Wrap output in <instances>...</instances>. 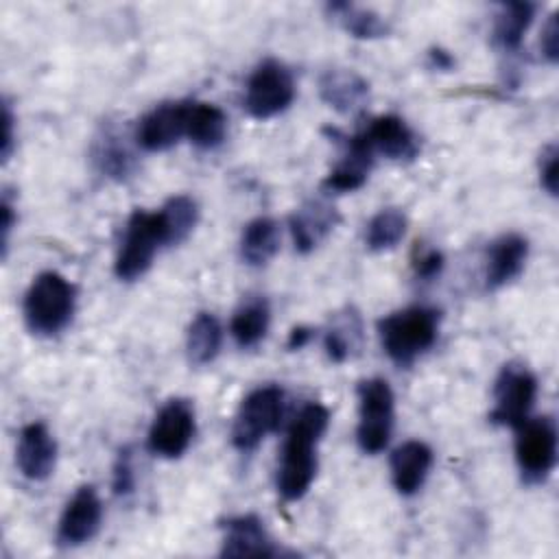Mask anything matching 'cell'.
<instances>
[{
	"instance_id": "obj_19",
	"label": "cell",
	"mask_w": 559,
	"mask_h": 559,
	"mask_svg": "<svg viewBox=\"0 0 559 559\" xmlns=\"http://www.w3.org/2000/svg\"><path fill=\"white\" fill-rule=\"evenodd\" d=\"M373 162H376V155L358 133L345 138V153L336 162V166L325 175L321 183L323 190L330 194L358 190L367 181Z\"/></svg>"
},
{
	"instance_id": "obj_21",
	"label": "cell",
	"mask_w": 559,
	"mask_h": 559,
	"mask_svg": "<svg viewBox=\"0 0 559 559\" xmlns=\"http://www.w3.org/2000/svg\"><path fill=\"white\" fill-rule=\"evenodd\" d=\"M391 480L397 493L413 496L421 489L432 467V450L428 443L411 439L391 454Z\"/></svg>"
},
{
	"instance_id": "obj_29",
	"label": "cell",
	"mask_w": 559,
	"mask_h": 559,
	"mask_svg": "<svg viewBox=\"0 0 559 559\" xmlns=\"http://www.w3.org/2000/svg\"><path fill=\"white\" fill-rule=\"evenodd\" d=\"M159 214L164 221L168 247H173L183 242L192 234L199 221V205L188 194H175L159 207Z\"/></svg>"
},
{
	"instance_id": "obj_15",
	"label": "cell",
	"mask_w": 559,
	"mask_h": 559,
	"mask_svg": "<svg viewBox=\"0 0 559 559\" xmlns=\"http://www.w3.org/2000/svg\"><path fill=\"white\" fill-rule=\"evenodd\" d=\"M15 463L24 478L41 483L46 480L57 465V441L50 435L48 426L41 421H31L20 430Z\"/></svg>"
},
{
	"instance_id": "obj_23",
	"label": "cell",
	"mask_w": 559,
	"mask_h": 559,
	"mask_svg": "<svg viewBox=\"0 0 559 559\" xmlns=\"http://www.w3.org/2000/svg\"><path fill=\"white\" fill-rule=\"evenodd\" d=\"M269 325H271V306L266 297L253 295V297H247L234 310L229 321V332L238 347L249 349L262 343V338L269 332Z\"/></svg>"
},
{
	"instance_id": "obj_33",
	"label": "cell",
	"mask_w": 559,
	"mask_h": 559,
	"mask_svg": "<svg viewBox=\"0 0 559 559\" xmlns=\"http://www.w3.org/2000/svg\"><path fill=\"white\" fill-rule=\"evenodd\" d=\"M557 157L559 153L555 144L544 146L539 153V183L550 197H557V170H559Z\"/></svg>"
},
{
	"instance_id": "obj_4",
	"label": "cell",
	"mask_w": 559,
	"mask_h": 559,
	"mask_svg": "<svg viewBox=\"0 0 559 559\" xmlns=\"http://www.w3.org/2000/svg\"><path fill=\"white\" fill-rule=\"evenodd\" d=\"M162 247H168V240L159 210H135L124 225L120 249L114 262L118 280L133 282L142 277L151 269L155 253Z\"/></svg>"
},
{
	"instance_id": "obj_26",
	"label": "cell",
	"mask_w": 559,
	"mask_h": 559,
	"mask_svg": "<svg viewBox=\"0 0 559 559\" xmlns=\"http://www.w3.org/2000/svg\"><path fill=\"white\" fill-rule=\"evenodd\" d=\"M362 345V321L354 308L336 312L323 334V347L332 362H345L358 354Z\"/></svg>"
},
{
	"instance_id": "obj_35",
	"label": "cell",
	"mask_w": 559,
	"mask_h": 559,
	"mask_svg": "<svg viewBox=\"0 0 559 559\" xmlns=\"http://www.w3.org/2000/svg\"><path fill=\"white\" fill-rule=\"evenodd\" d=\"M13 111H11V103L4 100L2 103V127H4V133H2V162H7L11 157V151H13Z\"/></svg>"
},
{
	"instance_id": "obj_27",
	"label": "cell",
	"mask_w": 559,
	"mask_h": 559,
	"mask_svg": "<svg viewBox=\"0 0 559 559\" xmlns=\"http://www.w3.org/2000/svg\"><path fill=\"white\" fill-rule=\"evenodd\" d=\"M223 345V328L212 312H199L186 334V354L192 365L212 362Z\"/></svg>"
},
{
	"instance_id": "obj_14",
	"label": "cell",
	"mask_w": 559,
	"mask_h": 559,
	"mask_svg": "<svg viewBox=\"0 0 559 559\" xmlns=\"http://www.w3.org/2000/svg\"><path fill=\"white\" fill-rule=\"evenodd\" d=\"M223 557H277L282 550L271 539L264 522L253 515H231L223 524Z\"/></svg>"
},
{
	"instance_id": "obj_20",
	"label": "cell",
	"mask_w": 559,
	"mask_h": 559,
	"mask_svg": "<svg viewBox=\"0 0 559 559\" xmlns=\"http://www.w3.org/2000/svg\"><path fill=\"white\" fill-rule=\"evenodd\" d=\"M319 96L338 114H356L367 105L369 83L354 70L330 68L319 76Z\"/></svg>"
},
{
	"instance_id": "obj_2",
	"label": "cell",
	"mask_w": 559,
	"mask_h": 559,
	"mask_svg": "<svg viewBox=\"0 0 559 559\" xmlns=\"http://www.w3.org/2000/svg\"><path fill=\"white\" fill-rule=\"evenodd\" d=\"M441 312L430 306H408L378 321L384 354L397 365L408 367L426 354L439 336Z\"/></svg>"
},
{
	"instance_id": "obj_36",
	"label": "cell",
	"mask_w": 559,
	"mask_h": 559,
	"mask_svg": "<svg viewBox=\"0 0 559 559\" xmlns=\"http://www.w3.org/2000/svg\"><path fill=\"white\" fill-rule=\"evenodd\" d=\"M0 214H2V223H0V231H2V258H7V249H9V236L15 223L13 216V205L9 201V194H2V203H0Z\"/></svg>"
},
{
	"instance_id": "obj_8",
	"label": "cell",
	"mask_w": 559,
	"mask_h": 559,
	"mask_svg": "<svg viewBox=\"0 0 559 559\" xmlns=\"http://www.w3.org/2000/svg\"><path fill=\"white\" fill-rule=\"evenodd\" d=\"M295 81L290 70L277 59L260 61L245 85V109L258 120L273 118L290 107Z\"/></svg>"
},
{
	"instance_id": "obj_34",
	"label": "cell",
	"mask_w": 559,
	"mask_h": 559,
	"mask_svg": "<svg viewBox=\"0 0 559 559\" xmlns=\"http://www.w3.org/2000/svg\"><path fill=\"white\" fill-rule=\"evenodd\" d=\"M539 48H542V55H544V59L548 63H557V59H559V22H557V11L550 13V17L546 20V24L542 28Z\"/></svg>"
},
{
	"instance_id": "obj_30",
	"label": "cell",
	"mask_w": 559,
	"mask_h": 559,
	"mask_svg": "<svg viewBox=\"0 0 559 559\" xmlns=\"http://www.w3.org/2000/svg\"><path fill=\"white\" fill-rule=\"evenodd\" d=\"M406 214L397 207H384L371 216L365 229V245L369 251L393 249L406 234Z\"/></svg>"
},
{
	"instance_id": "obj_28",
	"label": "cell",
	"mask_w": 559,
	"mask_h": 559,
	"mask_svg": "<svg viewBox=\"0 0 559 559\" xmlns=\"http://www.w3.org/2000/svg\"><path fill=\"white\" fill-rule=\"evenodd\" d=\"M328 13L356 39H378L386 37L391 31L380 13L352 2H330Z\"/></svg>"
},
{
	"instance_id": "obj_9",
	"label": "cell",
	"mask_w": 559,
	"mask_h": 559,
	"mask_svg": "<svg viewBox=\"0 0 559 559\" xmlns=\"http://www.w3.org/2000/svg\"><path fill=\"white\" fill-rule=\"evenodd\" d=\"M537 378L522 362H507L493 382V408L489 421L496 426H520L533 411Z\"/></svg>"
},
{
	"instance_id": "obj_17",
	"label": "cell",
	"mask_w": 559,
	"mask_h": 559,
	"mask_svg": "<svg viewBox=\"0 0 559 559\" xmlns=\"http://www.w3.org/2000/svg\"><path fill=\"white\" fill-rule=\"evenodd\" d=\"M338 221L341 216L334 205L319 199L306 201L301 207L293 212L288 221L295 251L299 253L314 251L328 238V234L338 225Z\"/></svg>"
},
{
	"instance_id": "obj_24",
	"label": "cell",
	"mask_w": 559,
	"mask_h": 559,
	"mask_svg": "<svg viewBox=\"0 0 559 559\" xmlns=\"http://www.w3.org/2000/svg\"><path fill=\"white\" fill-rule=\"evenodd\" d=\"M535 4L533 2H504L498 7L491 26V41L502 52H515L533 24Z\"/></svg>"
},
{
	"instance_id": "obj_5",
	"label": "cell",
	"mask_w": 559,
	"mask_h": 559,
	"mask_svg": "<svg viewBox=\"0 0 559 559\" xmlns=\"http://www.w3.org/2000/svg\"><path fill=\"white\" fill-rule=\"evenodd\" d=\"M395 397L384 378H369L358 384L356 441L365 454L382 452L393 432Z\"/></svg>"
},
{
	"instance_id": "obj_10",
	"label": "cell",
	"mask_w": 559,
	"mask_h": 559,
	"mask_svg": "<svg viewBox=\"0 0 559 559\" xmlns=\"http://www.w3.org/2000/svg\"><path fill=\"white\" fill-rule=\"evenodd\" d=\"M197 430V419H194V406L190 400L175 397L168 400L157 415L151 421L146 445L155 456L162 459H179Z\"/></svg>"
},
{
	"instance_id": "obj_37",
	"label": "cell",
	"mask_w": 559,
	"mask_h": 559,
	"mask_svg": "<svg viewBox=\"0 0 559 559\" xmlns=\"http://www.w3.org/2000/svg\"><path fill=\"white\" fill-rule=\"evenodd\" d=\"M310 338H312V330H310V328H304V325L293 328V330H290V334H288L286 347H288L290 352L301 349L304 345H308V341H310Z\"/></svg>"
},
{
	"instance_id": "obj_25",
	"label": "cell",
	"mask_w": 559,
	"mask_h": 559,
	"mask_svg": "<svg viewBox=\"0 0 559 559\" xmlns=\"http://www.w3.org/2000/svg\"><path fill=\"white\" fill-rule=\"evenodd\" d=\"M280 225L269 216L249 221L240 234V258L249 266L269 264L280 251Z\"/></svg>"
},
{
	"instance_id": "obj_6",
	"label": "cell",
	"mask_w": 559,
	"mask_h": 559,
	"mask_svg": "<svg viewBox=\"0 0 559 559\" xmlns=\"http://www.w3.org/2000/svg\"><path fill=\"white\" fill-rule=\"evenodd\" d=\"M284 415V391L277 384H264L253 389L238 406L231 424L234 448L249 452L260 441L277 430Z\"/></svg>"
},
{
	"instance_id": "obj_38",
	"label": "cell",
	"mask_w": 559,
	"mask_h": 559,
	"mask_svg": "<svg viewBox=\"0 0 559 559\" xmlns=\"http://www.w3.org/2000/svg\"><path fill=\"white\" fill-rule=\"evenodd\" d=\"M428 61H430V68H437V70H450L454 66V59L448 50H441V48H432L428 52Z\"/></svg>"
},
{
	"instance_id": "obj_12",
	"label": "cell",
	"mask_w": 559,
	"mask_h": 559,
	"mask_svg": "<svg viewBox=\"0 0 559 559\" xmlns=\"http://www.w3.org/2000/svg\"><path fill=\"white\" fill-rule=\"evenodd\" d=\"M103 522V502L92 485L79 487L61 511L57 524V542L66 548L90 542Z\"/></svg>"
},
{
	"instance_id": "obj_7",
	"label": "cell",
	"mask_w": 559,
	"mask_h": 559,
	"mask_svg": "<svg viewBox=\"0 0 559 559\" xmlns=\"http://www.w3.org/2000/svg\"><path fill=\"white\" fill-rule=\"evenodd\" d=\"M515 463L526 485L544 483L557 463V424L550 415L515 426Z\"/></svg>"
},
{
	"instance_id": "obj_32",
	"label": "cell",
	"mask_w": 559,
	"mask_h": 559,
	"mask_svg": "<svg viewBox=\"0 0 559 559\" xmlns=\"http://www.w3.org/2000/svg\"><path fill=\"white\" fill-rule=\"evenodd\" d=\"M111 489L116 496L127 498L135 489V469H133V452L131 448H120L116 461H114V474H111Z\"/></svg>"
},
{
	"instance_id": "obj_31",
	"label": "cell",
	"mask_w": 559,
	"mask_h": 559,
	"mask_svg": "<svg viewBox=\"0 0 559 559\" xmlns=\"http://www.w3.org/2000/svg\"><path fill=\"white\" fill-rule=\"evenodd\" d=\"M411 264H413V271L419 280L430 282V280L439 277V273L443 271L445 260H443V253L437 247H428L424 242H417L415 249H413Z\"/></svg>"
},
{
	"instance_id": "obj_22",
	"label": "cell",
	"mask_w": 559,
	"mask_h": 559,
	"mask_svg": "<svg viewBox=\"0 0 559 559\" xmlns=\"http://www.w3.org/2000/svg\"><path fill=\"white\" fill-rule=\"evenodd\" d=\"M227 135V116L214 103L190 100L186 138L201 151H212L223 144Z\"/></svg>"
},
{
	"instance_id": "obj_3",
	"label": "cell",
	"mask_w": 559,
	"mask_h": 559,
	"mask_svg": "<svg viewBox=\"0 0 559 559\" xmlns=\"http://www.w3.org/2000/svg\"><path fill=\"white\" fill-rule=\"evenodd\" d=\"M74 308L76 288L57 271L39 273L31 282L22 304L24 323L37 336H55L68 328L74 317Z\"/></svg>"
},
{
	"instance_id": "obj_13",
	"label": "cell",
	"mask_w": 559,
	"mask_h": 559,
	"mask_svg": "<svg viewBox=\"0 0 559 559\" xmlns=\"http://www.w3.org/2000/svg\"><path fill=\"white\" fill-rule=\"evenodd\" d=\"M365 144L371 148L373 155H382L393 162H411L419 153V138L406 124L404 118L395 114L376 116L369 124L358 131Z\"/></svg>"
},
{
	"instance_id": "obj_1",
	"label": "cell",
	"mask_w": 559,
	"mask_h": 559,
	"mask_svg": "<svg viewBox=\"0 0 559 559\" xmlns=\"http://www.w3.org/2000/svg\"><path fill=\"white\" fill-rule=\"evenodd\" d=\"M330 424V411L319 402L301 406L293 419L277 465L275 485L284 500L293 502L308 493L317 474V443Z\"/></svg>"
},
{
	"instance_id": "obj_18",
	"label": "cell",
	"mask_w": 559,
	"mask_h": 559,
	"mask_svg": "<svg viewBox=\"0 0 559 559\" xmlns=\"http://www.w3.org/2000/svg\"><path fill=\"white\" fill-rule=\"evenodd\" d=\"M129 135L116 124H103L92 144V162L96 170L114 181H124L135 170V155L129 146Z\"/></svg>"
},
{
	"instance_id": "obj_11",
	"label": "cell",
	"mask_w": 559,
	"mask_h": 559,
	"mask_svg": "<svg viewBox=\"0 0 559 559\" xmlns=\"http://www.w3.org/2000/svg\"><path fill=\"white\" fill-rule=\"evenodd\" d=\"M190 100H166L146 111L138 124L133 140L148 153H159L175 146L186 135Z\"/></svg>"
},
{
	"instance_id": "obj_16",
	"label": "cell",
	"mask_w": 559,
	"mask_h": 559,
	"mask_svg": "<svg viewBox=\"0 0 559 559\" xmlns=\"http://www.w3.org/2000/svg\"><path fill=\"white\" fill-rule=\"evenodd\" d=\"M528 258V240L522 234H502L489 242L485 253V286L498 290L513 282Z\"/></svg>"
}]
</instances>
